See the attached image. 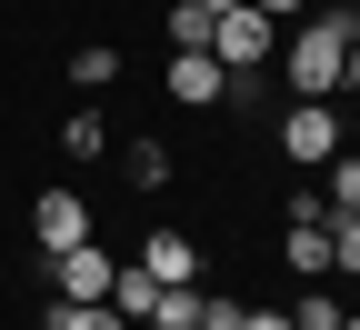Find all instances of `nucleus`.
I'll use <instances>...</instances> for the list:
<instances>
[{
  "label": "nucleus",
  "instance_id": "obj_3",
  "mask_svg": "<svg viewBox=\"0 0 360 330\" xmlns=\"http://www.w3.org/2000/svg\"><path fill=\"white\" fill-rule=\"evenodd\" d=\"M281 151H290V160H340V151H350V140H340V110H330V101H290V110H281Z\"/></svg>",
  "mask_w": 360,
  "mask_h": 330
},
{
  "label": "nucleus",
  "instance_id": "obj_1",
  "mask_svg": "<svg viewBox=\"0 0 360 330\" xmlns=\"http://www.w3.org/2000/svg\"><path fill=\"white\" fill-rule=\"evenodd\" d=\"M350 40H360V11H350V0L310 11V20L281 40V80H290V101H330V90H340V61H350Z\"/></svg>",
  "mask_w": 360,
  "mask_h": 330
},
{
  "label": "nucleus",
  "instance_id": "obj_5",
  "mask_svg": "<svg viewBox=\"0 0 360 330\" xmlns=\"http://www.w3.org/2000/svg\"><path fill=\"white\" fill-rule=\"evenodd\" d=\"M51 270H60V300H110V250L101 241H70V250H51Z\"/></svg>",
  "mask_w": 360,
  "mask_h": 330
},
{
  "label": "nucleus",
  "instance_id": "obj_21",
  "mask_svg": "<svg viewBox=\"0 0 360 330\" xmlns=\"http://www.w3.org/2000/svg\"><path fill=\"white\" fill-rule=\"evenodd\" d=\"M200 11H231V0H200Z\"/></svg>",
  "mask_w": 360,
  "mask_h": 330
},
{
  "label": "nucleus",
  "instance_id": "obj_4",
  "mask_svg": "<svg viewBox=\"0 0 360 330\" xmlns=\"http://www.w3.org/2000/svg\"><path fill=\"white\" fill-rule=\"evenodd\" d=\"M30 230H40V250H70V241H90V201L60 180V191H40V201H30Z\"/></svg>",
  "mask_w": 360,
  "mask_h": 330
},
{
  "label": "nucleus",
  "instance_id": "obj_12",
  "mask_svg": "<svg viewBox=\"0 0 360 330\" xmlns=\"http://www.w3.org/2000/svg\"><path fill=\"white\" fill-rule=\"evenodd\" d=\"M60 151H70V160H101V151H110V120H101V110H70V120H60Z\"/></svg>",
  "mask_w": 360,
  "mask_h": 330
},
{
  "label": "nucleus",
  "instance_id": "obj_13",
  "mask_svg": "<svg viewBox=\"0 0 360 330\" xmlns=\"http://www.w3.org/2000/svg\"><path fill=\"white\" fill-rule=\"evenodd\" d=\"M110 80H120V51H110V40L70 51V90H110Z\"/></svg>",
  "mask_w": 360,
  "mask_h": 330
},
{
  "label": "nucleus",
  "instance_id": "obj_20",
  "mask_svg": "<svg viewBox=\"0 0 360 330\" xmlns=\"http://www.w3.org/2000/svg\"><path fill=\"white\" fill-rule=\"evenodd\" d=\"M340 330H360V310H340Z\"/></svg>",
  "mask_w": 360,
  "mask_h": 330
},
{
  "label": "nucleus",
  "instance_id": "obj_8",
  "mask_svg": "<svg viewBox=\"0 0 360 330\" xmlns=\"http://www.w3.org/2000/svg\"><path fill=\"white\" fill-rule=\"evenodd\" d=\"M150 300H160V280H150L141 260H120V270H110V310H120V320H150Z\"/></svg>",
  "mask_w": 360,
  "mask_h": 330
},
{
  "label": "nucleus",
  "instance_id": "obj_15",
  "mask_svg": "<svg viewBox=\"0 0 360 330\" xmlns=\"http://www.w3.org/2000/svg\"><path fill=\"white\" fill-rule=\"evenodd\" d=\"M120 170L141 180V191H160V180H170V151H160V140H130V151H120Z\"/></svg>",
  "mask_w": 360,
  "mask_h": 330
},
{
  "label": "nucleus",
  "instance_id": "obj_2",
  "mask_svg": "<svg viewBox=\"0 0 360 330\" xmlns=\"http://www.w3.org/2000/svg\"><path fill=\"white\" fill-rule=\"evenodd\" d=\"M210 61L220 70H270V61H281V20L250 11V0H231V11L210 20Z\"/></svg>",
  "mask_w": 360,
  "mask_h": 330
},
{
  "label": "nucleus",
  "instance_id": "obj_18",
  "mask_svg": "<svg viewBox=\"0 0 360 330\" xmlns=\"http://www.w3.org/2000/svg\"><path fill=\"white\" fill-rule=\"evenodd\" d=\"M200 330H240V300H210V320Z\"/></svg>",
  "mask_w": 360,
  "mask_h": 330
},
{
  "label": "nucleus",
  "instance_id": "obj_9",
  "mask_svg": "<svg viewBox=\"0 0 360 330\" xmlns=\"http://www.w3.org/2000/svg\"><path fill=\"white\" fill-rule=\"evenodd\" d=\"M281 260H290L300 280H321V270H330V230H321V220H290V241H281Z\"/></svg>",
  "mask_w": 360,
  "mask_h": 330
},
{
  "label": "nucleus",
  "instance_id": "obj_11",
  "mask_svg": "<svg viewBox=\"0 0 360 330\" xmlns=\"http://www.w3.org/2000/svg\"><path fill=\"white\" fill-rule=\"evenodd\" d=\"M210 20H220V11H200V0H170V11H160L170 51H210Z\"/></svg>",
  "mask_w": 360,
  "mask_h": 330
},
{
  "label": "nucleus",
  "instance_id": "obj_22",
  "mask_svg": "<svg viewBox=\"0 0 360 330\" xmlns=\"http://www.w3.org/2000/svg\"><path fill=\"white\" fill-rule=\"evenodd\" d=\"M130 330H160V320H130Z\"/></svg>",
  "mask_w": 360,
  "mask_h": 330
},
{
  "label": "nucleus",
  "instance_id": "obj_16",
  "mask_svg": "<svg viewBox=\"0 0 360 330\" xmlns=\"http://www.w3.org/2000/svg\"><path fill=\"white\" fill-rule=\"evenodd\" d=\"M290 320H300V330H340V300H330V291H300Z\"/></svg>",
  "mask_w": 360,
  "mask_h": 330
},
{
  "label": "nucleus",
  "instance_id": "obj_6",
  "mask_svg": "<svg viewBox=\"0 0 360 330\" xmlns=\"http://www.w3.org/2000/svg\"><path fill=\"white\" fill-rule=\"evenodd\" d=\"M160 90H170V101H191V110H210L220 90H231V70H220L210 51H170V70H160Z\"/></svg>",
  "mask_w": 360,
  "mask_h": 330
},
{
  "label": "nucleus",
  "instance_id": "obj_17",
  "mask_svg": "<svg viewBox=\"0 0 360 330\" xmlns=\"http://www.w3.org/2000/svg\"><path fill=\"white\" fill-rule=\"evenodd\" d=\"M250 11H270V20H310V0H250Z\"/></svg>",
  "mask_w": 360,
  "mask_h": 330
},
{
  "label": "nucleus",
  "instance_id": "obj_19",
  "mask_svg": "<svg viewBox=\"0 0 360 330\" xmlns=\"http://www.w3.org/2000/svg\"><path fill=\"white\" fill-rule=\"evenodd\" d=\"M340 90H360V40H350V61H340Z\"/></svg>",
  "mask_w": 360,
  "mask_h": 330
},
{
  "label": "nucleus",
  "instance_id": "obj_14",
  "mask_svg": "<svg viewBox=\"0 0 360 330\" xmlns=\"http://www.w3.org/2000/svg\"><path fill=\"white\" fill-rule=\"evenodd\" d=\"M51 330H130L110 300H51Z\"/></svg>",
  "mask_w": 360,
  "mask_h": 330
},
{
  "label": "nucleus",
  "instance_id": "obj_7",
  "mask_svg": "<svg viewBox=\"0 0 360 330\" xmlns=\"http://www.w3.org/2000/svg\"><path fill=\"white\" fill-rule=\"evenodd\" d=\"M141 270L150 280H200V241H191V230H150V241H141Z\"/></svg>",
  "mask_w": 360,
  "mask_h": 330
},
{
  "label": "nucleus",
  "instance_id": "obj_10",
  "mask_svg": "<svg viewBox=\"0 0 360 330\" xmlns=\"http://www.w3.org/2000/svg\"><path fill=\"white\" fill-rule=\"evenodd\" d=\"M330 180H321V220H340V210H360V151H340V160H321Z\"/></svg>",
  "mask_w": 360,
  "mask_h": 330
}]
</instances>
